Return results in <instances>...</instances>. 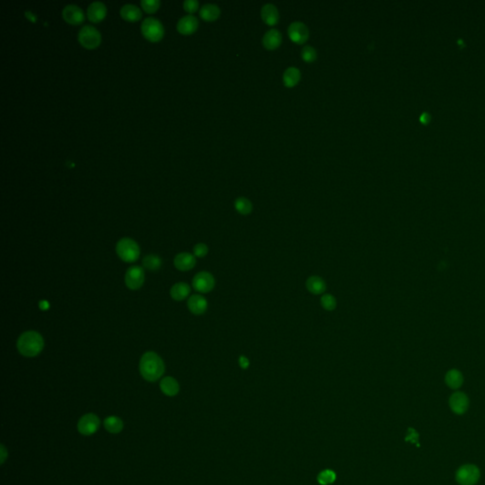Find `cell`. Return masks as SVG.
I'll list each match as a JSON object with an SVG mask.
<instances>
[{
    "label": "cell",
    "instance_id": "603a6c76",
    "mask_svg": "<svg viewBox=\"0 0 485 485\" xmlns=\"http://www.w3.org/2000/svg\"><path fill=\"white\" fill-rule=\"evenodd\" d=\"M301 80V71L295 67H290L284 71L282 81L286 87H293L297 85Z\"/></svg>",
    "mask_w": 485,
    "mask_h": 485
},
{
    "label": "cell",
    "instance_id": "1f68e13d",
    "mask_svg": "<svg viewBox=\"0 0 485 485\" xmlns=\"http://www.w3.org/2000/svg\"><path fill=\"white\" fill-rule=\"evenodd\" d=\"M140 3L143 10L147 13L155 12L160 5V2L158 0H141Z\"/></svg>",
    "mask_w": 485,
    "mask_h": 485
},
{
    "label": "cell",
    "instance_id": "5b68a950",
    "mask_svg": "<svg viewBox=\"0 0 485 485\" xmlns=\"http://www.w3.org/2000/svg\"><path fill=\"white\" fill-rule=\"evenodd\" d=\"M78 40L86 49H94L100 45L102 37L97 28L91 25H84L78 33Z\"/></svg>",
    "mask_w": 485,
    "mask_h": 485
},
{
    "label": "cell",
    "instance_id": "2e32d148",
    "mask_svg": "<svg viewBox=\"0 0 485 485\" xmlns=\"http://www.w3.org/2000/svg\"><path fill=\"white\" fill-rule=\"evenodd\" d=\"M282 41L281 33L275 28L269 29L263 35V45L266 50L274 51L278 49Z\"/></svg>",
    "mask_w": 485,
    "mask_h": 485
},
{
    "label": "cell",
    "instance_id": "8d00e7d4",
    "mask_svg": "<svg viewBox=\"0 0 485 485\" xmlns=\"http://www.w3.org/2000/svg\"><path fill=\"white\" fill-rule=\"evenodd\" d=\"M430 115L429 113H423V114H422V116L420 117V121H421L422 123H424V124L429 123V122H430Z\"/></svg>",
    "mask_w": 485,
    "mask_h": 485
},
{
    "label": "cell",
    "instance_id": "e575fe53",
    "mask_svg": "<svg viewBox=\"0 0 485 485\" xmlns=\"http://www.w3.org/2000/svg\"><path fill=\"white\" fill-rule=\"evenodd\" d=\"M239 365L242 369H248L250 367V360L248 357H244V356H241L239 357Z\"/></svg>",
    "mask_w": 485,
    "mask_h": 485
},
{
    "label": "cell",
    "instance_id": "83f0119b",
    "mask_svg": "<svg viewBox=\"0 0 485 485\" xmlns=\"http://www.w3.org/2000/svg\"><path fill=\"white\" fill-rule=\"evenodd\" d=\"M234 207H235L236 210L240 214H243V215L250 214V212L252 211V208H253L252 203L246 197H238L235 200Z\"/></svg>",
    "mask_w": 485,
    "mask_h": 485
},
{
    "label": "cell",
    "instance_id": "30bf717a",
    "mask_svg": "<svg viewBox=\"0 0 485 485\" xmlns=\"http://www.w3.org/2000/svg\"><path fill=\"white\" fill-rule=\"evenodd\" d=\"M288 36L292 41L298 45H303L308 40L309 30L304 23L294 22L288 28Z\"/></svg>",
    "mask_w": 485,
    "mask_h": 485
},
{
    "label": "cell",
    "instance_id": "9a60e30c",
    "mask_svg": "<svg viewBox=\"0 0 485 485\" xmlns=\"http://www.w3.org/2000/svg\"><path fill=\"white\" fill-rule=\"evenodd\" d=\"M197 27H198V20L192 14H188L181 17L177 25L178 30L182 34H191L196 30Z\"/></svg>",
    "mask_w": 485,
    "mask_h": 485
},
{
    "label": "cell",
    "instance_id": "4fadbf2b",
    "mask_svg": "<svg viewBox=\"0 0 485 485\" xmlns=\"http://www.w3.org/2000/svg\"><path fill=\"white\" fill-rule=\"evenodd\" d=\"M62 15L64 19L70 24H79L83 20L82 9L74 4L67 5L62 11Z\"/></svg>",
    "mask_w": 485,
    "mask_h": 485
},
{
    "label": "cell",
    "instance_id": "44dd1931",
    "mask_svg": "<svg viewBox=\"0 0 485 485\" xmlns=\"http://www.w3.org/2000/svg\"><path fill=\"white\" fill-rule=\"evenodd\" d=\"M191 293V287L186 282H178L171 288V297L177 302L186 300Z\"/></svg>",
    "mask_w": 485,
    "mask_h": 485
},
{
    "label": "cell",
    "instance_id": "d4e9b609",
    "mask_svg": "<svg viewBox=\"0 0 485 485\" xmlns=\"http://www.w3.org/2000/svg\"><path fill=\"white\" fill-rule=\"evenodd\" d=\"M104 428L110 433H120L124 429V422L117 416H109L104 420Z\"/></svg>",
    "mask_w": 485,
    "mask_h": 485
},
{
    "label": "cell",
    "instance_id": "cb8c5ba5",
    "mask_svg": "<svg viewBox=\"0 0 485 485\" xmlns=\"http://www.w3.org/2000/svg\"><path fill=\"white\" fill-rule=\"evenodd\" d=\"M121 15L127 21H136L140 18L141 11L134 4H125L121 9Z\"/></svg>",
    "mask_w": 485,
    "mask_h": 485
},
{
    "label": "cell",
    "instance_id": "d6986e66",
    "mask_svg": "<svg viewBox=\"0 0 485 485\" xmlns=\"http://www.w3.org/2000/svg\"><path fill=\"white\" fill-rule=\"evenodd\" d=\"M306 288L311 294L322 295L326 291V282L322 278L319 276H311L306 281Z\"/></svg>",
    "mask_w": 485,
    "mask_h": 485
},
{
    "label": "cell",
    "instance_id": "f1b7e54d",
    "mask_svg": "<svg viewBox=\"0 0 485 485\" xmlns=\"http://www.w3.org/2000/svg\"><path fill=\"white\" fill-rule=\"evenodd\" d=\"M335 479H336V475L331 469H325L320 472L318 476V482L319 485H332L335 481Z\"/></svg>",
    "mask_w": 485,
    "mask_h": 485
},
{
    "label": "cell",
    "instance_id": "3957f363",
    "mask_svg": "<svg viewBox=\"0 0 485 485\" xmlns=\"http://www.w3.org/2000/svg\"><path fill=\"white\" fill-rule=\"evenodd\" d=\"M116 251L120 259L125 263L136 262L140 254L138 243L131 238L121 239L116 246Z\"/></svg>",
    "mask_w": 485,
    "mask_h": 485
},
{
    "label": "cell",
    "instance_id": "ac0fdd59",
    "mask_svg": "<svg viewBox=\"0 0 485 485\" xmlns=\"http://www.w3.org/2000/svg\"><path fill=\"white\" fill-rule=\"evenodd\" d=\"M261 16L263 22L269 26L276 25L280 17L278 9L273 4H265L262 8Z\"/></svg>",
    "mask_w": 485,
    "mask_h": 485
},
{
    "label": "cell",
    "instance_id": "f35d334b",
    "mask_svg": "<svg viewBox=\"0 0 485 485\" xmlns=\"http://www.w3.org/2000/svg\"><path fill=\"white\" fill-rule=\"evenodd\" d=\"M39 306H40V308H41L42 310H48V309L50 308V305H49V303H48V302H46V301H42V302H40Z\"/></svg>",
    "mask_w": 485,
    "mask_h": 485
},
{
    "label": "cell",
    "instance_id": "7c38bea8",
    "mask_svg": "<svg viewBox=\"0 0 485 485\" xmlns=\"http://www.w3.org/2000/svg\"><path fill=\"white\" fill-rule=\"evenodd\" d=\"M174 264L179 271H189L195 266L196 259L191 253L182 252L175 257Z\"/></svg>",
    "mask_w": 485,
    "mask_h": 485
},
{
    "label": "cell",
    "instance_id": "7402d4cb",
    "mask_svg": "<svg viewBox=\"0 0 485 485\" xmlns=\"http://www.w3.org/2000/svg\"><path fill=\"white\" fill-rule=\"evenodd\" d=\"M220 9L217 5L214 4H206L203 5L202 8L200 9V16L205 20V21H214L220 16Z\"/></svg>",
    "mask_w": 485,
    "mask_h": 485
},
{
    "label": "cell",
    "instance_id": "9c48e42d",
    "mask_svg": "<svg viewBox=\"0 0 485 485\" xmlns=\"http://www.w3.org/2000/svg\"><path fill=\"white\" fill-rule=\"evenodd\" d=\"M100 428V419L93 413L83 416L78 423V430L81 434L89 436L94 434Z\"/></svg>",
    "mask_w": 485,
    "mask_h": 485
},
{
    "label": "cell",
    "instance_id": "4316f807",
    "mask_svg": "<svg viewBox=\"0 0 485 485\" xmlns=\"http://www.w3.org/2000/svg\"><path fill=\"white\" fill-rule=\"evenodd\" d=\"M142 264H143L144 268H146L150 271H157L161 267L162 260L157 255L149 254L143 258Z\"/></svg>",
    "mask_w": 485,
    "mask_h": 485
},
{
    "label": "cell",
    "instance_id": "836d02e7",
    "mask_svg": "<svg viewBox=\"0 0 485 485\" xmlns=\"http://www.w3.org/2000/svg\"><path fill=\"white\" fill-rule=\"evenodd\" d=\"M198 2L196 0H186L184 1L183 3V6H184V9L185 11L189 12V13H194L197 11L198 9Z\"/></svg>",
    "mask_w": 485,
    "mask_h": 485
},
{
    "label": "cell",
    "instance_id": "4dcf8cb0",
    "mask_svg": "<svg viewBox=\"0 0 485 485\" xmlns=\"http://www.w3.org/2000/svg\"><path fill=\"white\" fill-rule=\"evenodd\" d=\"M302 57L307 63H312L317 59V51L310 46H305L302 51Z\"/></svg>",
    "mask_w": 485,
    "mask_h": 485
},
{
    "label": "cell",
    "instance_id": "7a4b0ae2",
    "mask_svg": "<svg viewBox=\"0 0 485 485\" xmlns=\"http://www.w3.org/2000/svg\"><path fill=\"white\" fill-rule=\"evenodd\" d=\"M45 346L44 338L35 331H27L22 333L17 340V349L20 355L26 357L38 356Z\"/></svg>",
    "mask_w": 485,
    "mask_h": 485
},
{
    "label": "cell",
    "instance_id": "6da1fadb",
    "mask_svg": "<svg viewBox=\"0 0 485 485\" xmlns=\"http://www.w3.org/2000/svg\"><path fill=\"white\" fill-rule=\"evenodd\" d=\"M139 372L141 376L149 381H157L165 372V365L162 358L154 352L145 353L139 361Z\"/></svg>",
    "mask_w": 485,
    "mask_h": 485
},
{
    "label": "cell",
    "instance_id": "8992f818",
    "mask_svg": "<svg viewBox=\"0 0 485 485\" xmlns=\"http://www.w3.org/2000/svg\"><path fill=\"white\" fill-rule=\"evenodd\" d=\"M481 477L479 468L473 464L462 465L456 473V481L460 485H476Z\"/></svg>",
    "mask_w": 485,
    "mask_h": 485
},
{
    "label": "cell",
    "instance_id": "d6a6232c",
    "mask_svg": "<svg viewBox=\"0 0 485 485\" xmlns=\"http://www.w3.org/2000/svg\"><path fill=\"white\" fill-rule=\"evenodd\" d=\"M208 252V246L203 243H199L195 245L194 248V255L197 258H203L207 256Z\"/></svg>",
    "mask_w": 485,
    "mask_h": 485
},
{
    "label": "cell",
    "instance_id": "f546056e",
    "mask_svg": "<svg viewBox=\"0 0 485 485\" xmlns=\"http://www.w3.org/2000/svg\"><path fill=\"white\" fill-rule=\"evenodd\" d=\"M320 305L326 311H333L336 308V299L331 294H324L320 299Z\"/></svg>",
    "mask_w": 485,
    "mask_h": 485
},
{
    "label": "cell",
    "instance_id": "e0dca14e",
    "mask_svg": "<svg viewBox=\"0 0 485 485\" xmlns=\"http://www.w3.org/2000/svg\"><path fill=\"white\" fill-rule=\"evenodd\" d=\"M106 14V8L101 1H94L87 8V16L90 21L99 22L102 20Z\"/></svg>",
    "mask_w": 485,
    "mask_h": 485
},
{
    "label": "cell",
    "instance_id": "5bb4252c",
    "mask_svg": "<svg viewBox=\"0 0 485 485\" xmlns=\"http://www.w3.org/2000/svg\"><path fill=\"white\" fill-rule=\"evenodd\" d=\"M188 308L194 315L200 316L207 311L208 302L201 295H193L188 300Z\"/></svg>",
    "mask_w": 485,
    "mask_h": 485
},
{
    "label": "cell",
    "instance_id": "d590c367",
    "mask_svg": "<svg viewBox=\"0 0 485 485\" xmlns=\"http://www.w3.org/2000/svg\"><path fill=\"white\" fill-rule=\"evenodd\" d=\"M408 437L406 438V441H411V442H415L416 440L418 439V435L416 434L415 431L413 430V432H409L408 430Z\"/></svg>",
    "mask_w": 485,
    "mask_h": 485
},
{
    "label": "cell",
    "instance_id": "52a82bcc",
    "mask_svg": "<svg viewBox=\"0 0 485 485\" xmlns=\"http://www.w3.org/2000/svg\"><path fill=\"white\" fill-rule=\"evenodd\" d=\"M145 281V274L142 267L139 265L128 268L125 274V284L131 290L139 289Z\"/></svg>",
    "mask_w": 485,
    "mask_h": 485
},
{
    "label": "cell",
    "instance_id": "ba28073f",
    "mask_svg": "<svg viewBox=\"0 0 485 485\" xmlns=\"http://www.w3.org/2000/svg\"><path fill=\"white\" fill-rule=\"evenodd\" d=\"M193 286L196 291L206 294L214 288L215 280L210 273L207 271H201L194 276Z\"/></svg>",
    "mask_w": 485,
    "mask_h": 485
},
{
    "label": "cell",
    "instance_id": "ffe728a7",
    "mask_svg": "<svg viewBox=\"0 0 485 485\" xmlns=\"http://www.w3.org/2000/svg\"><path fill=\"white\" fill-rule=\"evenodd\" d=\"M160 389L167 396H175L179 391V384L174 377L167 376L160 381Z\"/></svg>",
    "mask_w": 485,
    "mask_h": 485
},
{
    "label": "cell",
    "instance_id": "74e56055",
    "mask_svg": "<svg viewBox=\"0 0 485 485\" xmlns=\"http://www.w3.org/2000/svg\"><path fill=\"white\" fill-rule=\"evenodd\" d=\"M6 458H7V452H6L5 446L4 445H1V463L4 462V460H5Z\"/></svg>",
    "mask_w": 485,
    "mask_h": 485
},
{
    "label": "cell",
    "instance_id": "277c9868",
    "mask_svg": "<svg viewBox=\"0 0 485 485\" xmlns=\"http://www.w3.org/2000/svg\"><path fill=\"white\" fill-rule=\"evenodd\" d=\"M141 32L145 38L152 42L160 40L164 34L161 22L152 16L145 18L141 23Z\"/></svg>",
    "mask_w": 485,
    "mask_h": 485
},
{
    "label": "cell",
    "instance_id": "8fae6325",
    "mask_svg": "<svg viewBox=\"0 0 485 485\" xmlns=\"http://www.w3.org/2000/svg\"><path fill=\"white\" fill-rule=\"evenodd\" d=\"M449 406L456 414H463L469 406L468 397L463 392H455L449 399Z\"/></svg>",
    "mask_w": 485,
    "mask_h": 485
},
{
    "label": "cell",
    "instance_id": "484cf974",
    "mask_svg": "<svg viewBox=\"0 0 485 485\" xmlns=\"http://www.w3.org/2000/svg\"><path fill=\"white\" fill-rule=\"evenodd\" d=\"M445 382L451 388H459L463 382L462 374L457 370H451L445 375Z\"/></svg>",
    "mask_w": 485,
    "mask_h": 485
}]
</instances>
